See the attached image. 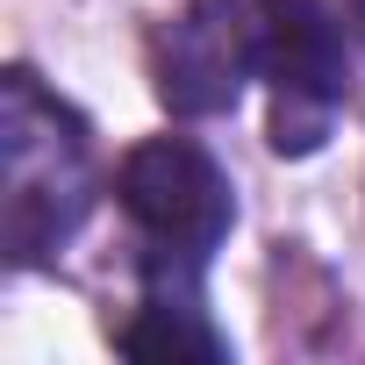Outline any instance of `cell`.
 <instances>
[{
	"mask_svg": "<svg viewBox=\"0 0 365 365\" xmlns=\"http://www.w3.org/2000/svg\"><path fill=\"white\" fill-rule=\"evenodd\" d=\"M93 208V150L79 115L36 86V72L0 79V244L8 265H43Z\"/></svg>",
	"mask_w": 365,
	"mask_h": 365,
	"instance_id": "1",
	"label": "cell"
},
{
	"mask_svg": "<svg viewBox=\"0 0 365 365\" xmlns=\"http://www.w3.org/2000/svg\"><path fill=\"white\" fill-rule=\"evenodd\" d=\"M258 15V72L272 86V150L308 158L329 136V115L351 86L344 29L322 0H251Z\"/></svg>",
	"mask_w": 365,
	"mask_h": 365,
	"instance_id": "2",
	"label": "cell"
},
{
	"mask_svg": "<svg viewBox=\"0 0 365 365\" xmlns=\"http://www.w3.org/2000/svg\"><path fill=\"white\" fill-rule=\"evenodd\" d=\"M115 201L122 215L143 230L150 251H179V258H201L230 237V179L215 172V158L187 136H150L122 158L115 172Z\"/></svg>",
	"mask_w": 365,
	"mask_h": 365,
	"instance_id": "3",
	"label": "cell"
},
{
	"mask_svg": "<svg viewBox=\"0 0 365 365\" xmlns=\"http://www.w3.org/2000/svg\"><path fill=\"white\" fill-rule=\"evenodd\" d=\"M258 72V15L251 0H187L158 43V101L179 122L237 108L244 79Z\"/></svg>",
	"mask_w": 365,
	"mask_h": 365,
	"instance_id": "4",
	"label": "cell"
},
{
	"mask_svg": "<svg viewBox=\"0 0 365 365\" xmlns=\"http://www.w3.org/2000/svg\"><path fill=\"white\" fill-rule=\"evenodd\" d=\"M122 351L129 358H230L222 329L208 322L201 308V258H179V251H150L143 265V308L136 322L122 329Z\"/></svg>",
	"mask_w": 365,
	"mask_h": 365,
	"instance_id": "5",
	"label": "cell"
},
{
	"mask_svg": "<svg viewBox=\"0 0 365 365\" xmlns=\"http://www.w3.org/2000/svg\"><path fill=\"white\" fill-rule=\"evenodd\" d=\"M351 22H358V36H365V0H351Z\"/></svg>",
	"mask_w": 365,
	"mask_h": 365,
	"instance_id": "6",
	"label": "cell"
}]
</instances>
